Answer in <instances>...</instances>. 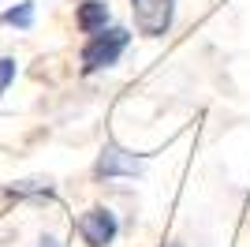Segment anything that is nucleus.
Here are the masks:
<instances>
[{"label":"nucleus","mask_w":250,"mask_h":247,"mask_svg":"<svg viewBox=\"0 0 250 247\" xmlns=\"http://www.w3.org/2000/svg\"><path fill=\"white\" fill-rule=\"evenodd\" d=\"M120 232V221H116L112 210H104V206H94V210H86L79 217V236L86 240L90 247H108Z\"/></svg>","instance_id":"3"},{"label":"nucleus","mask_w":250,"mask_h":247,"mask_svg":"<svg viewBox=\"0 0 250 247\" xmlns=\"http://www.w3.org/2000/svg\"><path fill=\"white\" fill-rule=\"evenodd\" d=\"M11 82H15V60L4 56V60H0V98H4V90H8Z\"/></svg>","instance_id":"7"},{"label":"nucleus","mask_w":250,"mask_h":247,"mask_svg":"<svg viewBox=\"0 0 250 247\" xmlns=\"http://www.w3.org/2000/svg\"><path fill=\"white\" fill-rule=\"evenodd\" d=\"M131 11H135L138 34H146V38H161V34H168V26H172L176 0H131Z\"/></svg>","instance_id":"2"},{"label":"nucleus","mask_w":250,"mask_h":247,"mask_svg":"<svg viewBox=\"0 0 250 247\" xmlns=\"http://www.w3.org/2000/svg\"><path fill=\"white\" fill-rule=\"evenodd\" d=\"M165 247H179V244H165Z\"/></svg>","instance_id":"9"},{"label":"nucleus","mask_w":250,"mask_h":247,"mask_svg":"<svg viewBox=\"0 0 250 247\" xmlns=\"http://www.w3.org/2000/svg\"><path fill=\"white\" fill-rule=\"evenodd\" d=\"M131 34L124 26H108V30L90 34V41L83 45V72H97V68H112L124 56Z\"/></svg>","instance_id":"1"},{"label":"nucleus","mask_w":250,"mask_h":247,"mask_svg":"<svg viewBox=\"0 0 250 247\" xmlns=\"http://www.w3.org/2000/svg\"><path fill=\"white\" fill-rule=\"evenodd\" d=\"M42 247H60V240H52V236H42Z\"/></svg>","instance_id":"8"},{"label":"nucleus","mask_w":250,"mask_h":247,"mask_svg":"<svg viewBox=\"0 0 250 247\" xmlns=\"http://www.w3.org/2000/svg\"><path fill=\"white\" fill-rule=\"evenodd\" d=\"M142 173V157L127 154V150H120L116 143H108L101 150V157H97L94 165V176L97 180H116V176H138Z\"/></svg>","instance_id":"4"},{"label":"nucleus","mask_w":250,"mask_h":247,"mask_svg":"<svg viewBox=\"0 0 250 247\" xmlns=\"http://www.w3.org/2000/svg\"><path fill=\"white\" fill-rule=\"evenodd\" d=\"M75 23H79V30H86V34L104 30V26H108V4H101V0H83L79 11H75Z\"/></svg>","instance_id":"5"},{"label":"nucleus","mask_w":250,"mask_h":247,"mask_svg":"<svg viewBox=\"0 0 250 247\" xmlns=\"http://www.w3.org/2000/svg\"><path fill=\"white\" fill-rule=\"evenodd\" d=\"M0 23H4V26H19V30H30V26H34V4L26 0V4H19V8L4 11Z\"/></svg>","instance_id":"6"}]
</instances>
